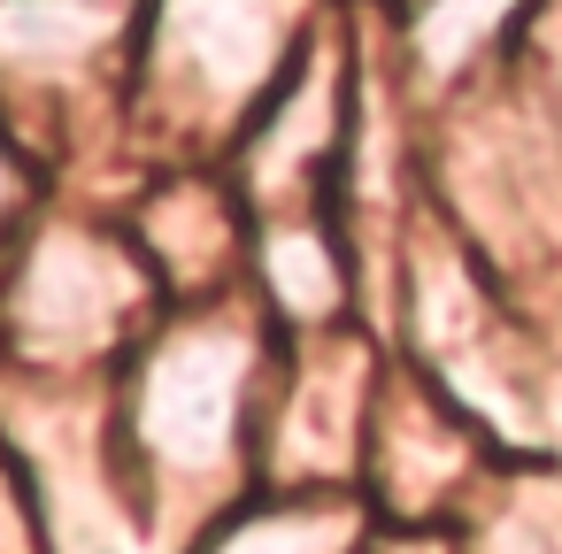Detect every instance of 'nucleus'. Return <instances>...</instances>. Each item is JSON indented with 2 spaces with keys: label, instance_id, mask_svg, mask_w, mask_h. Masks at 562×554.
Masks as SVG:
<instances>
[{
  "label": "nucleus",
  "instance_id": "f03ea898",
  "mask_svg": "<svg viewBox=\"0 0 562 554\" xmlns=\"http://www.w3.org/2000/svg\"><path fill=\"white\" fill-rule=\"evenodd\" d=\"M224 554H308V531H301V523H255V531H239Z\"/></svg>",
  "mask_w": 562,
  "mask_h": 554
},
{
  "label": "nucleus",
  "instance_id": "f257e3e1",
  "mask_svg": "<svg viewBox=\"0 0 562 554\" xmlns=\"http://www.w3.org/2000/svg\"><path fill=\"white\" fill-rule=\"evenodd\" d=\"M232 416H239V347L216 331H186L147 377L139 408L147 446L170 470H209L232 454Z\"/></svg>",
  "mask_w": 562,
  "mask_h": 554
}]
</instances>
